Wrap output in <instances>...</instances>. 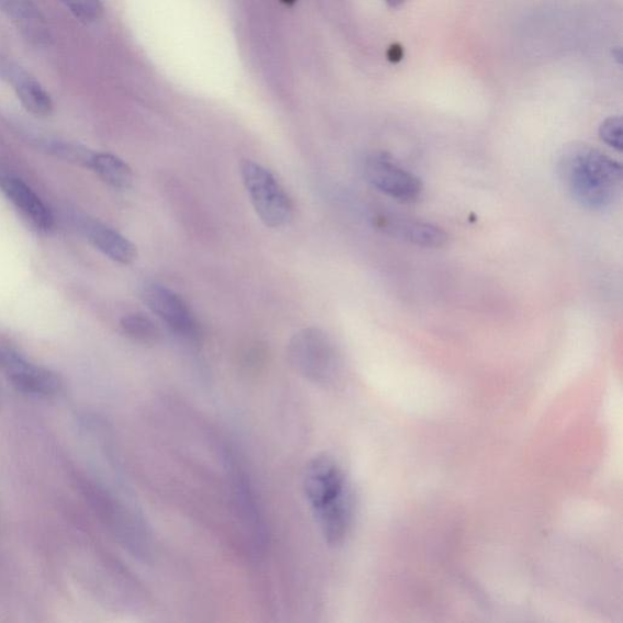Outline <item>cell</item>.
I'll return each mask as SVG.
<instances>
[{
	"instance_id": "1",
	"label": "cell",
	"mask_w": 623,
	"mask_h": 623,
	"mask_svg": "<svg viewBox=\"0 0 623 623\" xmlns=\"http://www.w3.org/2000/svg\"><path fill=\"white\" fill-rule=\"evenodd\" d=\"M558 174L566 192L586 210H607L620 196L621 165L592 145L566 146L559 158Z\"/></svg>"
},
{
	"instance_id": "2",
	"label": "cell",
	"mask_w": 623,
	"mask_h": 623,
	"mask_svg": "<svg viewBox=\"0 0 623 623\" xmlns=\"http://www.w3.org/2000/svg\"><path fill=\"white\" fill-rule=\"evenodd\" d=\"M303 490L327 545H342L354 519L353 492L343 468L331 456L314 457L305 467Z\"/></svg>"
},
{
	"instance_id": "3",
	"label": "cell",
	"mask_w": 623,
	"mask_h": 623,
	"mask_svg": "<svg viewBox=\"0 0 623 623\" xmlns=\"http://www.w3.org/2000/svg\"><path fill=\"white\" fill-rule=\"evenodd\" d=\"M288 359L302 378L324 388L332 387L343 369L332 338L319 327H304L291 337Z\"/></svg>"
},
{
	"instance_id": "4",
	"label": "cell",
	"mask_w": 623,
	"mask_h": 623,
	"mask_svg": "<svg viewBox=\"0 0 623 623\" xmlns=\"http://www.w3.org/2000/svg\"><path fill=\"white\" fill-rule=\"evenodd\" d=\"M244 186L257 216L269 229L287 225L292 219V203L274 174L252 160L242 163Z\"/></svg>"
},
{
	"instance_id": "5",
	"label": "cell",
	"mask_w": 623,
	"mask_h": 623,
	"mask_svg": "<svg viewBox=\"0 0 623 623\" xmlns=\"http://www.w3.org/2000/svg\"><path fill=\"white\" fill-rule=\"evenodd\" d=\"M364 169L370 186L389 198L404 203L422 198L424 187L421 178L396 163L388 153L370 154Z\"/></svg>"
},
{
	"instance_id": "6",
	"label": "cell",
	"mask_w": 623,
	"mask_h": 623,
	"mask_svg": "<svg viewBox=\"0 0 623 623\" xmlns=\"http://www.w3.org/2000/svg\"><path fill=\"white\" fill-rule=\"evenodd\" d=\"M141 299L177 335L188 342H199L201 327L197 316L174 290L156 282H146L141 289Z\"/></svg>"
},
{
	"instance_id": "7",
	"label": "cell",
	"mask_w": 623,
	"mask_h": 623,
	"mask_svg": "<svg viewBox=\"0 0 623 623\" xmlns=\"http://www.w3.org/2000/svg\"><path fill=\"white\" fill-rule=\"evenodd\" d=\"M0 367L21 391L48 398L62 390V381L55 372L32 365L11 351L0 349Z\"/></svg>"
},
{
	"instance_id": "8",
	"label": "cell",
	"mask_w": 623,
	"mask_h": 623,
	"mask_svg": "<svg viewBox=\"0 0 623 623\" xmlns=\"http://www.w3.org/2000/svg\"><path fill=\"white\" fill-rule=\"evenodd\" d=\"M0 79L13 87L22 107L32 115L37 118L52 115L54 104L47 90L24 67L2 54H0Z\"/></svg>"
},
{
	"instance_id": "9",
	"label": "cell",
	"mask_w": 623,
	"mask_h": 623,
	"mask_svg": "<svg viewBox=\"0 0 623 623\" xmlns=\"http://www.w3.org/2000/svg\"><path fill=\"white\" fill-rule=\"evenodd\" d=\"M229 459L230 478L235 501V508L240 512L241 519L255 547H264L266 543V527L263 516L256 503V497L251 480H247L245 471L233 457Z\"/></svg>"
},
{
	"instance_id": "10",
	"label": "cell",
	"mask_w": 623,
	"mask_h": 623,
	"mask_svg": "<svg viewBox=\"0 0 623 623\" xmlns=\"http://www.w3.org/2000/svg\"><path fill=\"white\" fill-rule=\"evenodd\" d=\"M0 190L35 229L41 232L54 229L52 211L24 180L11 175H0Z\"/></svg>"
},
{
	"instance_id": "11",
	"label": "cell",
	"mask_w": 623,
	"mask_h": 623,
	"mask_svg": "<svg viewBox=\"0 0 623 623\" xmlns=\"http://www.w3.org/2000/svg\"><path fill=\"white\" fill-rule=\"evenodd\" d=\"M0 9L27 43L38 48L48 47L52 43L48 22L32 0H0Z\"/></svg>"
},
{
	"instance_id": "12",
	"label": "cell",
	"mask_w": 623,
	"mask_h": 623,
	"mask_svg": "<svg viewBox=\"0 0 623 623\" xmlns=\"http://www.w3.org/2000/svg\"><path fill=\"white\" fill-rule=\"evenodd\" d=\"M378 222L380 229L388 234L425 248L444 247L449 240L444 230L432 223L402 216H385L380 218Z\"/></svg>"
},
{
	"instance_id": "13",
	"label": "cell",
	"mask_w": 623,
	"mask_h": 623,
	"mask_svg": "<svg viewBox=\"0 0 623 623\" xmlns=\"http://www.w3.org/2000/svg\"><path fill=\"white\" fill-rule=\"evenodd\" d=\"M81 229L88 241L115 263L131 265L137 259V246L109 225L86 219L81 223Z\"/></svg>"
},
{
	"instance_id": "14",
	"label": "cell",
	"mask_w": 623,
	"mask_h": 623,
	"mask_svg": "<svg viewBox=\"0 0 623 623\" xmlns=\"http://www.w3.org/2000/svg\"><path fill=\"white\" fill-rule=\"evenodd\" d=\"M89 168L112 188L127 189L133 183L132 168L115 155L94 153Z\"/></svg>"
},
{
	"instance_id": "15",
	"label": "cell",
	"mask_w": 623,
	"mask_h": 623,
	"mask_svg": "<svg viewBox=\"0 0 623 623\" xmlns=\"http://www.w3.org/2000/svg\"><path fill=\"white\" fill-rule=\"evenodd\" d=\"M120 324L122 332L140 344L152 346L162 337L157 325L141 313L124 315Z\"/></svg>"
},
{
	"instance_id": "16",
	"label": "cell",
	"mask_w": 623,
	"mask_h": 623,
	"mask_svg": "<svg viewBox=\"0 0 623 623\" xmlns=\"http://www.w3.org/2000/svg\"><path fill=\"white\" fill-rule=\"evenodd\" d=\"M41 145L45 152L51 153L55 157L62 158L67 163L90 166L94 153L87 149V147L69 142L63 141H44Z\"/></svg>"
},
{
	"instance_id": "17",
	"label": "cell",
	"mask_w": 623,
	"mask_h": 623,
	"mask_svg": "<svg viewBox=\"0 0 623 623\" xmlns=\"http://www.w3.org/2000/svg\"><path fill=\"white\" fill-rule=\"evenodd\" d=\"M62 2L85 24H92L104 14V4L101 0H62Z\"/></svg>"
},
{
	"instance_id": "18",
	"label": "cell",
	"mask_w": 623,
	"mask_h": 623,
	"mask_svg": "<svg viewBox=\"0 0 623 623\" xmlns=\"http://www.w3.org/2000/svg\"><path fill=\"white\" fill-rule=\"evenodd\" d=\"M622 133V120L618 116L607 119L599 127V138L618 152L623 149Z\"/></svg>"
},
{
	"instance_id": "19",
	"label": "cell",
	"mask_w": 623,
	"mask_h": 623,
	"mask_svg": "<svg viewBox=\"0 0 623 623\" xmlns=\"http://www.w3.org/2000/svg\"><path fill=\"white\" fill-rule=\"evenodd\" d=\"M388 59L391 63H400L403 59V49L400 44H392L388 51Z\"/></svg>"
},
{
	"instance_id": "20",
	"label": "cell",
	"mask_w": 623,
	"mask_h": 623,
	"mask_svg": "<svg viewBox=\"0 0 623 623\" xmlns=\"http://www.w3.org/2000/svg\"><path fill=\"white\" fill-rule=\"evenodd\" d=\"M391 8H400L405 3V0H385Z\"/></svg>"
},
{
	"instance_id": "21",
	"label": "cell",
	"mask_w": 623,
	"mask_h": 623,
	"mask_svg": "<svg viewBox=\"0 0 623 623\" xmlns=\"http://www.w3.org/2000/svg\"><path fill=\"white\" fill-rule=\"evenodd\" d=\"M282 3L287 5H292L298 2V0H281Z\"/></svg>"
}]
</instances>
